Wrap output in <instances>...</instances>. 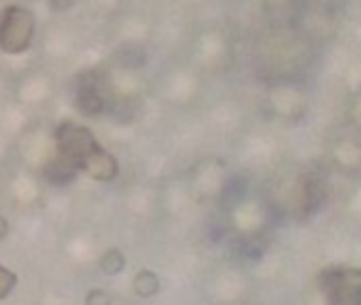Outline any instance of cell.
<instances>
[{
	"mask_svg": "<svg viewBox=\"0 0 361 305\" xmlns=\"http://www.w3.org/2000/svg\"><path fill=\"white\" fill-rule=\"evenodd\" d=\"M327 160L342 175H361V133L349 126L332 133V138L327 140Z\"/></svg>",
	"mask_w": 361,
	"mask_h": 305,
	"instance_id": "9",
	"label": "cell"
},
{
	"mask_svg": "<svg viewBox=\"0 0 361 305\" xmlns=\"http://www.w3.org/2000/svg\"><path fill=\"white\" fill-rule=\"evenodd\" d=\"M263 5H268V8H283V5H288L290 0H261Z\"/></svg>",
	"mask_w": 361,
	"mask_h": 305,
	"instance_id": "20",
	"label": "cell"
},
{
	"mask_svg": "<svg viewBox=\"0 0 361 305\" xmlns=\"http://www.w3.org/2000/svg\"><path fill=\"white\" fill-rule=\"evenodd\" d=\"M261 104L271 119L283 124H298L310 114L312 91L307 79H271L263 81Z\"/></svg>",
	"mask_w": 361,
	"mask_h": 305,
	"instance_id": "4",
	"label": "cell"
},
{
	"mask_svg": "<svg viewBox=\"0 0 361 305\" xmlns=\"http://www.w3.org/2000/svg\"><path fill=\"white\" fill-rule=\"evenodd\" d=\"M79 172L96 182H114L118 177V160L106 148H94L79 162Z\"/></svg>",
	"mask_w": 361,
	"mask_h": 305,
	"instance_id": "10",
	"label": "cell"
},
{
	"mask_svg": "<svg viewBox=\"0 0 361 305\" xmlns=\"http://www.w3.org/2000/svg\"><path fill=\"white\" fill-rule=\"evenodd\" d=\"M357 305H361V298H359V303H357Z\"/></svg>",
	"mask_w": 361,
	"mask_h": 305,
	"instance_id": "21",
	"label": "cell"
},
{
	"mask_svg": "<svg viewBox=\"0 0 361 305\" xmlns=\"http://www.w3.org/2000/svg\"><path fill=\"white\" fill-rule=\"evenodd\" d=\"M221 200L226 202L228 225H231V229L236 232V237L241 241L263 239V234H268L273 220H276L263 192H251L246 187H238L233 180L224 190Z\"/></svg>",
	"mask_w": 361,
	"mask_h": 305,
	"instance_id": "3",
	"label": "cell"
},
{
	"mask_svg": "<svg viewBox=\"0 0 361 305\" xmlns=\"http://www.w3.org/2000/svg\"><path fill=\"white\" fill-rule=\"evenodd\" d=\"M54 145H57V157L72 162L79 170V162L94 148H99V140H96V136L86 126L74 124V121H64L54 131Z\"/></svg>",
	"mask_w": 361,
	"mask_h": 305,
	"instance_id": "8",
	"label": "cell"
},
{
	"mask_svg": "<svg viewBox=\"0 0 361 305\" xmlns=\"http://www.w3.org/2000/svg\"><path fill=\"white\" fill-rule=\"evenodd\" d=\"M347 126L352 131H357V133H361V86L357 91H354L352 96H349L347 101Z\"/></svg>",
	"mask_w": 361,
	"mask_h": 305,
	"instance_id": "15",
	"label": "cell"
},
{
	"mask_svg": "<svg viewBox=\"0 0 361 305\" xmlns=\"http://www.w3.org/2000/svg\"><path fill=\"white\" fill-rule=\"evenodd\" d=\"M317 288L324 305H357L361 298V268L327 266L319 271Z\"/></svg>",
	"mask_w": 361,
	"mask_h": 305,
	"instance_id": "5",
	"label": "cell"
},
{
	"mask_svg": "<svg viewBox=\"0 0 361 305\" xmlns=\"http://www.w3.org/2000/svg\"><path fill=\"white\" fill-rule=\"evenodd\" d=\"M317 49L293 23L268 25L253 42V69L263 81L307 79L317 64Z\"/></svg>",
	"mask_w": 361,
	"mask_h": 305,
	"instance_id": "1",
	"label": "cell"
},
{
	"mask_svg": "<svg viewBox=\"0 0 361 305\" xmlns=\"http://www.w3.org/2000/svg\"><path fill=\"white\" fill-rule=\"evenodd\" d=\"M263 197L271 205L273 215L286 220L302 222L317 215L327 200L324 177L314 167L307 165H286L273 172Z\"/></svg>",
	"mask_w": 361,
	"mask_h": 305,
	"instance_id": "2",
	"label": "cell"
},
{
	"mask_svg": "<svg viewBox=\"0 0 361 305\" xmlns=\"http://www.w3.org/2000/svg\"><path fill=\"white\" fill-rule=\"evenodd\" d=\"M35 37V15L25 5H8L0 13V49L8 54H23Z\"/></svg>",
	"mask_w": 361,
	"mask_h": 305,
	"instance_id": "6",
	"label": "cell"
},
{
	"mask_svg": "<svg viewBox=\"0 0 361 305\" xmlns=\"http://www.w3.org/2000/svg\"><path fill=\"white\" fill-rule=\"evenodd\" d=\"M76 172L79 170H76L72 162L62 160V157H54V160L47 162V167H44V177H47L49 182H54V185H67V182H72Z\"/></svg>",
	"mask_w": 361,
	"mask_h": 305,
	"instance_id": "13",
	"label": "cell"
},
{
	"mask_svg": "<svg viewBox=\"0 0 361 305\" xmlns=\"http://www.w3.org/2000/svg\"><path fill=\"white\" fill-rule=\"evenodd\" d=\"M8 232H10V225H8V220H5V217L0 215V241H3V239L8 237Z\"/></svg>",
	"mask_w": 361,
	"mask_h": 305,
	"instance_id": "19",
	"label": "cell"
},
{
	"mask_svg": "<svg viewBox=\"0 0 361 305\" xmlns=\"http://www.w3.org/2000/svg\"><path fill=\"white\" fill-rule=\"evenodd\" d=\"M99 268L106 273V276H116L126 268V256L121 249H109L104 256L99 258Z\"/></svg>",
	"mask_w": 361,
	"mask_h": 305,
	"instance_id": "14",
	"label": "cell"
},
{
	"mask_svg": "<svg viewBox=\"0 0 361 305\" xmlns=\"http://www.w3.org/2000/svg\"><path fill=\"white\" fill-rule=\"evenodd\" d=\"M76 0H49V8L54 10V13H62V10H69Z\"/></svg>",
	"mask_w": 361,
	"mask_h": 305,
	"instance_id": "18",
	"label": "cell"
},
{
	"mask_svg": "<svg viewBox=\"0 0 361 305\" xmlns=\"http://www.w3.org/2000/svg\"><path fill=\"white\" fill-rule=\"evenodd\" d=\"M133 293L138 298H155L160 293V276L150 268H143L133 276Z\"/></svg>",
	"mask_w": 361,
	"mask_h": 305,
	"instance_id": "12",
	"label": "cell"
},
{
	"mask_svg": "<svg viewBox=\"0 0 361 305\" xmlns=\"http://www.w3.org/2000/svg\"><path fill=\"white\" fill-rule=\"evenodd\" d=\"M310 42L319 47L322 42L337 37L339 32V10L319 8V5H300L295 18L290 20Z\"/></svg>",
	"mask_w": 361,
	"mask_h": 305,
	"instance_id": "7",
	"label": "cell"
},
{
	"mask_svg": "<svg viewBox=\"0 0 361 305\" xmlns=\"http://www.w3.org/2000/svg\"><path fill=\"white\" fill-rule=\"evenodd\" d=\"M76 109L84 116H99L106 109V91L101 89L99 79L84 76L76 89Z\"/></svg>",
	"mask_w": 361,
	"mask_h": 305,
	"instance_id": "11",
	"label": "cell"
},
{
	"mask_svg": "<svg viewBox=\"0 0 361 305\" xmlns=\"http://www.w3.org/2000/svg\"><path fill=\"white\" fill-rule=\"evenodd\" d=\"M84 305H114V298H111V293L104 291V288H94V291L86 293Z\"/></svg>",
	"mask_w": 361,
	"mask_h": 305,
	"instance_id": "17",
	"label": "cell"
},
{
	"mask_svg": "<svg viewBox=\"0 0 361 305\" xmlns=\"http://www.w3.org/2000/svg\"><path fill=\"white\" fill-rule=\"evenodd\" d=\"M15 286H18V276H15L10 268L0 266V301H3V298H8L10 293H13Z\"/></svg>",
	"mask_w": 361,
	"mask_h": 305,
	"instance_id": "16",
	"label": "cell"
}]
</instances>
